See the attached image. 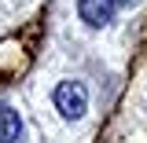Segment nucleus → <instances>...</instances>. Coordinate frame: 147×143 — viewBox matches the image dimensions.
<instances>
[{
    "label": "nucleus",
    "mask_w": 147,
    "mask_h": 143,
    "mask_svg": "<svg viewBox=\"0 0 147 143\" xmlns=\"http://www.w3.org/2000/svg\"><path fill=\"white\" fill-rule=\"evenodd\" d=\"M55 110H59L66 121L81 117V114L88 110V92H85V85H81V81H63V85L55 88Z\"/></svg>",
    "instance_id": "1"
},
{
    "label": "nucleus",
    "mask_w": 147,
    "mask_h": 143,
    "mask_svg": "<svg viewBox=\"0 0 147 143\" xmlns=\"http://www.w3.org/2000/svg\"><path fill=\"white\" fill-rule=\"evenodd\" d=\"M114 0H81L77 4V11H81V18L88 22V26H107V22H114Z\"/></svg>",
    "instance_id": "2"
},
{
    "label": "nucleus",
    "mask_w": 147,
    "mask_h": 143,
    "mask_svg": "<svg viewBox=\"0 0 147 143\" xmlns=\"http://www.w3.org/2000/svg\"><path fill=\"white\" fill-rule=\"evenodd\" d=\"M22 132V121L11 107H0V143H15Z\"/></svg>",
    "instance_id": "3"
},
{
    "label": "nucleus",
    "mask_w": 147,
    "mask_h": 143,
    "mask_svg": "<svg viewBox=\"0 0 147 143\" xmlns=\"http://www.w3.org/2000/svg\"><path fill=\"white\" fill-rule=\"evenodd\" d=\"M114 4H132V0H114Z\"/></svg>",
    "instance_id": "4"
}]
</instances>
